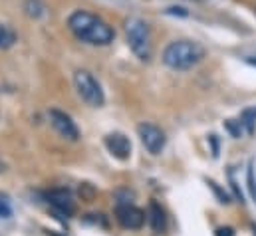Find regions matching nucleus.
I'll return each mask as SVG.
<instances>
[{
	"label": "nucleus",
	"mask_w": 256,
	"mask_h": 236,
	"mask_svg": "<svg viewBox=\"0 0 256 236\" xmlns=\"http://www.w3.org/2000/svg\"><path fill=\"white\" fill-rule=\"evenodd\" d=\"M228 178H230V186H232V190H234V196H236V200H238V202H244V198H242V192H240V188H238V184H236V180H234V175H232V171H228Z\"/></svg>",
	"instance_id": "f3484780"
},
{
	"label": "nucleus",
	"mask_w": 256,
	"mask_h": 236,
	"mask_svg": "<svg viewBox=\"0 0 256 236\" xmlns=\"http://www.w3.org/2000/svg\"><path fill=\"white\" fill-rule=\"evenodd\" d=\"M137 135H139L143 147L151 155H159L167 145V137H165L163 129L153 125V123H139L137 125Z\"/></svg>",
	"instance_id": "39448f33"
},
{
	"label": "nucleus",
	"mask_w": 256,
	"mask_h": 236,
	"mask_svg": "<svg viewBox=\"0 0 256 236\" xmlns=\"http://www.w3.org/2000/svg\"><path fill=\"white\" fill-rule=\"evenodd\" d=\"M116 218L124 228L139 230L145 224V210H141L131 202H120L116 206Z\"/></svg>",
	"instance_id": "0eeeda50"
},
{
	"label": "nucleus",
	"mask_w": 256,
	"mask_h": 236,
	"mask_svg": "<svg viewBox=\"0 0 256 236\" xmlns=\"http://www.w3.org/2000/svg\"><path fill=\"white\" fill-rule=\"evenodd\" d=\"M46 198H48V202H50L58 212H62L66 216H72V214L76 212L74 196H72V192L66 190V188H52V190H48V192H46Z\"/></svg>",
	"instance_id": "1a4fd4ad"
},
{
	"label": "nucleus",
	"mask_w": 256,
	"mask_h": 236,
	"mask_svg": "<svg viewBox=\"0 0 256 236\" xmlns=\"http://www.w3.org/2000/svg\"><path fill=\"white\" fill-rule=\"evenodd\" d=\"M149 222H151L153 232H157V234H161V232L165 230V226H167L165 212H163V208H161L155 200L149 202Z\"/></svg>",
	"instance_id": "9d476101"
},
{
	"label": "nucleus",
	"mask_w": 256,
	"mask_h": 236,
	"mask_svg": "<svg viewBox=\"0 0 256 236\" xmlns=\"http://www.w3.org/2000/svg\"><path fill=\"white\" fill-rule=\"evenodd\" d=\"M167 14H179V16H187L189 12H187L185 8H181V6H171V8H167Z\"/></svg>",
	"instance_id": "aec40b11"
},
{
	"label": "nucleus",
	"mask_w": 256,
	"mask_h": 236,
	"mask_svg": "<svg viewBox=\"0 0 256 236\" xmlns=\"http://www.w3.org/2000/svg\"><path fill=\"white\" fill-rule=\"evenodd\" d=\"M248 62H250V64H254V66H256V60H248Z\"/></svg>",
	"instance_id": "4be33fe9"
},
{
	"label": "nucleus",
	"mask_w": 256,
	"mask_h": 236,
	"mask_svg": "<svg viewBox=\"0 0 256 236\" xmlns=\"http://www.w3.org/2000/svg\"><path fill=\"white\" fill-rule=\"evenodd\" d=\"M206 182H208V186L214 190V194L218 196V202H222V204H228V202H230V200H228V194H226V192H224V190H222L214 180H206Z\"/></svg>",
	"instance_id": "dca6fc26"
},
{
	"label": "nucleus",
	"mask_w": 256,
	"mask_h": 236,
	"mask_svg": "<svg viewBox=\"0 0 256 236\" xmlns=\"http://www.w3.org/2000/svg\"><path fill=\"white\" fill-rule=\"evenodd\" d=\"M204 58V48L194 40H175L163 50V64L171 70L185 72Z\"/></svg>",
	"instance_id": "f03ea898"
},
{
	"label": "nucleus",
	"mask_w": 256,
	"mask_h": 236,
	"mask_svg": "<svg viewBox=\"0 0 256 236\" xmlns=\"http://www.w3.org/2000/svg\"><path fill=\"white\" fill-rule=\"evenodd\" d=\"M2 171H4V163H0V173H2Z\"/></svg>",
	"instance_id": "412c9836"
},
{
	"label": "nucleus",
	"mask_w": 256,
	"mask_h": 236,
	"mask_svg": "<svg viewBox=\"0 0 256 236\" xmlns=\"http://www.w3.org/2000/svg\"><path fill=\"white\" fill-rule=\"evenodd\" d=\"M70 32L90 46H110L116 40V30L100 16L88 10H76L68 18Z\"/></svg>",
	"instance_id": "f257e3e1"
},
{
	"label": "nucleus",
	"mask_w": 256,
	"mask_h": 236,
	"mask_svg": "<svg viewBox=\"0 0 256 236\" xmlns=\"http://www.w3.org/2000/svg\"><path fill=\"white\" fill-rule=\"evenodd\" d=\"M214 236H234V230L230 226H220L214 230Z\"/></svg>",
	"instance_id": "6ab92c4d"
},
{
	"label": "nucleus",
	"mask_w": 256,
	"mask_h": 236,
	"mask_svg": "<svg viewBox=\"0 0 256 236\" xmlns=\"http://www.w3.org/2000/svg\"><path fill=\"white\" fill-rule=\"evenodd\" d=\"M224 127L230 131V135H232V137H240V135H242V123H240V121L226 119V121H224Z\"/></svg>",
	"instance_id": "4468645a"
},
{
	"label": "nucleus",
	"mask_w": 256,
	"mask_h": 236,
	"mask_svg": "<svg viewBox=\"0 0 256 236\" xmlns=\"http://www.w3.org/2000/svg\"><path fill=\"white\" fill-rule=\"evenodd\" d=\"M246 184H248V190H250V196L254 198L256 202V178H254V163L248 165V175H246Z\"/></svg>",
	"instance_id": "2eb2a0df"
},
{
	"label": "nucleus",
	"mask_w": 256,
	"mask_h": 236,
	"mask_svg": "<svg viewBox=\"0 0 256 236\" xmlns=\"http://www.w3.org/2000/svg\"><path fill=\"white\" fill-rule=\"evenodd\" d=\"M48 118H50V123L52 127L56 129V133L60 137H64L66 141H80V129L78 125L74 123V119L70 118L66 112H60V110H50L48 112Z\"/></svg>",
	"instance_id": "423d86ee"
},
{
	"label": "nucleus",
	"mask_w": 256,
	"mask_h": 236,
	"mask_svg": "<svg viewBox=\"0 0 256 236\" xmlns=\"http://www.w3.org/2000/svg\"><path fill=\"white\" fill-rule=\"evenodd\" d=\"M16 44V32L4 24H0V50H8Z\"/></svg>",
	"instance_id": "f8f14e48"
},
{
	"label": "nucleus",
	"mask_w": 256,
	"mask_h": 236,
	"mask_svg": "<svg viewBox=\"0 0 256 236\" xmlns=\"http://www.w3.org/2000/svg\"><path fill=\"white\" fill-rule=\"evenodd\" d=\"M240 123H242V127L246 129V133L252 135L256 129V108H246V110L240 114Z\"/></svg>",
	"instance_id": "ddd939ff"
},
{
	"label": "nucleus",
	"mask_w": 256,
	"mask_h": 236,
	"mask_svg": "<svg viewBox=\"0 0 256 236\" xmlns=\"http://www.w3.org/2000/svg\"><path fill=\"white\" fill-rule=\"evenodd\" d=\"M74 86H76V92L78 96L90 106V108H102L104 102H106V96H104V90L100 86V82L86 70H78L74 74Z\"/></svg>",
	"instance_id": "20e7f679"
},
{
	"label": "nucleus",
	"mask_w": 256,
	"mask_h": 236,
	"mask_svg": "<svg viewBox=\"0 0 256 236\" xmlns=\"http://www.w3.org/2000/svg\"><path fill=\"white\" fill-rule=\"evenodd\" d=\"M10 216H12V208H10V204H8L6 200L0 198V218H10Z\"/></svg>",
	"instance_id": "a211bd4d"
},
{
	"label": "nucleus",
	"mask_w": 256,
	"mask_h": 236,
	"mask_svg": "<svg viewBox=\"0 0 256 236\" xmlns=\"http://www.w3.org/2000/svg\"><path fill=\"white\" fill-rule=\"evenodd\" d=\"M126 38H128V46L131 48V52L141 62L151 60V32L145 20L129 18L126 22Z\"/></svg>",
	"instance_id": "7ed1b4c3"
},
{
	"label": "nucleus",
	"mask_w": 256,
	"mask_h": 236,
	"mask_svg": "<svg viewBox=\"0 0 256 236\" xmlns=\"http://www.w3.org/2000/svg\"><path fill=\"white\" fill-rule=\"evenodd\" d=\"M24 10H26V14L30 16V18H42V16H46V4L42 2V0H26L24 2Z\"/></svg>",
	"instance_id": "9b49d317"
},
{
	"label": "nucleus",
	"mask_w": 256,
	"mask_h": 236,
	"mask_svg": "<svg viewBox=\"0 0 256 236\" xmlns=\"http://www.w3.org/2000/svg\"><path fill=\"white\" fill-rule=\"evenodd\" d=\"M104 143H106L108 151H110L116 159H120V161H128L129 157H131V141H129L128 135L116 131V133H110V135L106 137Z\"/></svg>",
	"instance_id": "6e6552de"
}]
</instances>
